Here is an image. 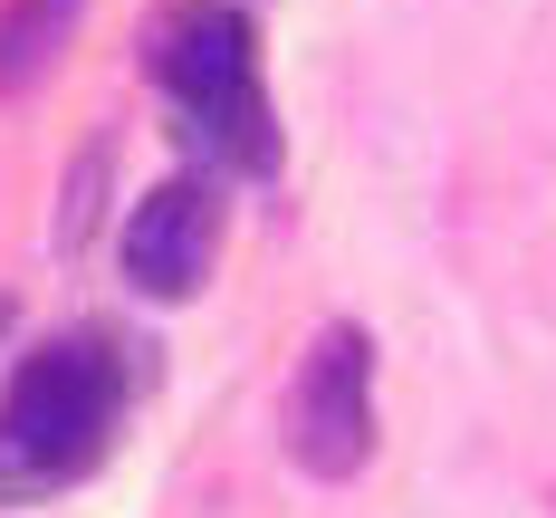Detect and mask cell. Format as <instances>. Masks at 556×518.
Wrapping results in <instances>:
<instances>
[{"mask_svg":"<svg viewBox=\"0 0 556 518\" xmlns=\"http://www.w3.org/2000/svg\"><path fill=\"white\" fill-rule=\"evenodd\" d=\"M144 67L173 87V106L192 115V144H212L240 173L278 164V125H269V97H260V49H250V20L230 0H173L144 29Z\"/></svg>","mask_w":556,"mask_h":518,"instance_id":"cell-1","label":"cell"},{"mask_svg":"<svg viewBox=\"0 0 556 518\" xmlns=\"http://www.w3.org/2000/svg\"><path fill=\"white\" fill-rule=\"evenodd\" d=\"M115 422V365L97 345H39L0 394V500L87 480Z\"/></svg>","mask_w":556,"mask_h":518,"instance_id":"cell-2","label":"cell"},{"mask_svg":"<svg viewBox=\"0 0 556 518\" xmlns=\"http://www.w3.org/2000/svg\"><path fill=\"white\" fill-rule=\"evenodd\" d=\"M288 452L317 480H355L375 452V345L365 327H327L298 365V394H288Z\"/></svg>","mask_w":556,"mask_h":518,"instance_id":"cell-3","label":"cell"},{"mask_svg":"<svg viewBox=\"0 0 556 518\" xmlns=\"http://www.w3.org/2000/svg\"><path fill=\"white\" fill-rule=\"evenodd\" d=\"M212 250H222V202H212V182H192V173L154 182V192L125 212V279L144 288V298H192L202 269H212Z\"/></svg>","mask_w":556,"mask_h":518,"instance_id":"cell-4","label":"cell"},{"mask_svg":"<svg viewBox=\"0 0 556 518\" xmlns=\"http://www.w3.org/2000/svg\"><path fill=\"white\" fill-rule=\"evenodd\" d=\"M77 10H87V0H10V10H0V97H20V87L77 39Z\"/></svg>","mask_w":556,"mask_h":518,"instance_id":"cell-5","label":"cell"}]
</instances>
